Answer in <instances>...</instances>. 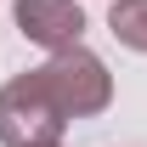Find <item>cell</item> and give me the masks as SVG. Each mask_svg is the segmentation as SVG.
Wrapping results in <instances>:
<instances>
[{
    "label": "cell",
    "mask_w": 147,
    "mask_h": 147,
    "mask_svg": "<svg viewBox=\"0 0 147 147\" xmlns=\"http://www.w3.org/2000/svg\"><path fill=\"white\" fill-rule=\"evenodd\" d=\"M23 23H28V34L51 40V34H79V11H62L51 0H23Z\"/></svg>",
    "instance_id": "cell-1"
}]
</instances>
